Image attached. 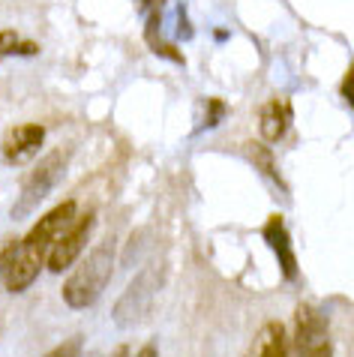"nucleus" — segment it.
<instances>
[{"label": "nucleus", "mask_w": 354, "mask_h": 357, "mask_svg": "<svg viewBox=\"0 0 354 357\" xmlns=\"http://www.w3.org/2000/svg\"><path fill=\"white\" fill-rule=\"evenodd\" d=\"M63 174H66V153L63 151H54V153H48L45 160H39L22 183V192H18L15 204H13V220H18V222L27 220V216L52 195L54 186L63 181Z\"/></svg>", "instance_id": "3"}, {"label": "nucleus", "mask_w": 354, "mask_h": 357, "mask_svg": "<svg viewBox=\"0 0 354 357\" xmlns=\"http://www.w3.org/2000/svg\"><path fill=\"white\" fill-rule=\"evenodd\" d=\"M75 216H78V204L63 202V204H57L54 211H48L43 220L31 228V234H27L24 241H18V250H15L13 261L6 267V276H3L6 291L22 294L31 289L36 282V276L43 273V267L48 264V252H52L54 241L72 225Z\"/></svg>", "instance_id": "1"}, {"label": "nucleus", "mask_w": 354, "mask_h": 357, "mask_svg": "<svg viewBox=\"0 0 354 357\" xmlns=\"http://www.w3.org/2000/svg\"><path fill=\"white\" fill-rule=\"evenodd\" d=\"M252 354H270V357L288 354V331H285L279 321L264 324L252 342Z\"/></svg>", "instance_id": "10"}, {"label": "nucleus", "mask_w": 354, "mask_h": 357, "mask_svg": "<svg viewBox=\"0 0 354 357\" xmlns=\"http://www.w3.org/2000/svg\"><path fill=\"white\" fill-rule=\"evenodd\" d=\"M294 349L300 354H328L330 351L324 319L309 303L298 306V315H294Z\"/></svg>", "instance_id": "7"}, {"label": "nucleus", "mask_w": 354, "mask_h": 357, "mask_svg": "<svg viewBox=\"0 0 354 357\" xmlns=\"http://www.w3.org/2000/svg\"><path fill=\"white\" fill-rule=\"evenodd\" d=\"M261 234H264V243H268L273 250V255H277V261L282 267V276L285 280H294V276H298V259H294L291 234H288V228H285L282 216H270Z\"/></svg>", "instance_id": "8"}, {"label": "nucleus", "mask_w": 354, "mask_h": 357, "mask_svg": "<svg viewBox=\"0 0 354 357\" xmlns=\"http://www.w3.org/2000/svg\"><path fill=\"white\" fill-rule=\"evenodd\" d=\"M0 327H3V321H0Z\"/></svg>", "instance_id": "18"}, {"label": "nucleus", "mask_w": 354, "mask_h": 357, "mask_svg": "<svg viewBox=\"0 0 354 357\" xmlns=\"http://www.w3.org/2000/svg\"><path fill=\"white\" fill-rule=\"evenodd\" d=\"M288 126H291V105L285 102V99H270V102L261 108V117H259L261 138L268 144H273L288 132Z\"/></svg>", "instance_id": "9"}, {"label": "nucleus", "mask_w": 354, "mask_h": 357, "mask_svg": "<svg viewBox=\"0 0 354 357\" xmlns=\"http://www.w3.org/2000/svg\"><path fill=\"white\" fill-rule=\"evenodd\" d=\"M160 276H162L160 267H151V264H147L144 271L135 276L130 285H126V291L117 297L111 319H114V324L121 327V331H130V327H135V324L144 321V315L151 312L153 294H156V289H160Z\"/></svg>", "instance_id": "4"}, {"label": "nucleus", "mask_w": 354, "mask_h": 357, "mask_svg": "<svg viewBox=\"0 0 354 357\" xmlns=\"http://www.w3.org/2000/svg\"><path fill=\"white\" fill-rule=\"evenodd\" d=\"M339 93H342V96H346V99H348V102L354 105V66L348 69V78H346V82H342V84H339Z\"/></svg>", "instance_id": "16"}, {"label": "nucleus", "mask_w": 354, "mask_h": 357, "mask_svg": "<svg viewBox=\"0 0 354 357\" xmlns=\"http://www.w3.org/2000/svg\"><path fill=\"white\" fill-rule=\"evenodd\" d=\"M162 3H165V0H135V6H139L141 13H147V15L156 13V9H160Z\"/></svg>", "instance_id": "17"}, {"label": "nucleus", "mask_w": 354, "mask_h": 357, "mask_svg": "<svg viewBox=\"0 0 354 357\" xmlns=\"http://www.w3.org/2000/svg\"><path fill=\"white\" fill-rule=\"evenodd\" d=\"M160 27H162V15H160V9L156 13H151V18H147V24H144V39H147V48H151L153 54H160V57H169V61H174L177 66H183V54L177 52V45H169L165 39L160 36Z\"/></svg>", "instance_id": "11"}, {"label": "nucleus", "mask_w": 354, "mask_h": 357, "mask_svg": "<svg viewBox=\"0 0 354 357\" xmlns=\"http://www.w3.org/2000/svg\"><path fill=\"white\" fill-rule=\"evenodd\" d=\"M247 153H249V160L255 162V168H259L264 177H273V183L282 186V177L277 174V165H273V156H270L268 147H264V144H249Z\"/></svg>", "instance_id": "12"}, {"label": "nucleus", "mask_w": 354, "mask_h": 357, "mask_svg": "<svg viewBox=\"0 0 354 357\" xmlns=\"http://www.w3.org/2000/svg\"><path fill=\"white\" fill-rule=\"evenodd\" d=\"M82 345H84V336H72V340H66L63 345H57V349H54L52 354L66 357V354H72V351H82Z\"/></svg>", "instance_id": "14"}, {"label": "nucleus", "mask_w": 354, "mask_h": 357, "mask_svg": "<svg viewBox=\"0 0 354 357\" xmlns=\"http://www.w3.org/2000/svg\"><path fill=\"white\" fill-rule=\"evenodd\" d=\"M93 225H96V216L93 213H82V216H75L72 225L66 228V231L57 237L54 246H52V252H48V271L52 273H63V271H70V267L78 261V255L84 252V246L87 241H91V234H93Z\"/></svg>", "instance_id": "5"}, {"label": "nucleus", "mask_w": 354, "mask_h": 357, "mask_svg": "<svg viewBox=\"0 0 354 357\" xmlns=\"http://www.w3.org/2000/svg\"><path fill=\"white\" fill-rule=\"evenodd\" d=\"M177 22H180L177 39H190L192 36V27H190V18H186V6H177Z\"/></svg>", "instance_id": "15"}, {"label": "nucleus", "mask_w": 354, "mask_h": 357, "mask_svg": "<svg viewBox=\"0 0 354 357\" xmlns=\"http://www.w3.org/2000/svg\"><path fill=\"white\" fill-rule=\"evenodd\" d=\"M114 273V241L100 243L93 252H87L82 264L66 276L63 282V301L70 310H87L100 301L108 280Z\"/></svg>", "instance_id": "2"}, {"label": "nucleus", "mask_w": 354, "mask_h": 357, "mask_svg": "<svg viewBox=\"0 0 354 357\" xmlns=\"http://www.w3.org/2000/svg\"><path fill=\"white\" fill-rule=\"evenodd\" d=\"M222 117H225V102L222 99H210L208 102V117H204L201 130H213L216 123H222Z\"/></svg>", "instance_id": "13"}, {"label": "nucleus", "mask_w": 354, "mask_h": 357, "mask_svg": "<svg viewBox=\"0 0 354 357\" xmlns=\"http://www.w3.org/2000/svg\"><path fill=\"white\" fill-rule=\"evenodd\" d=\"M43 144H45V126L18 123L0 142V156H3L6 165H24L43 151Z\"/></svg>", "instance_id": "6"}]
</instances>
